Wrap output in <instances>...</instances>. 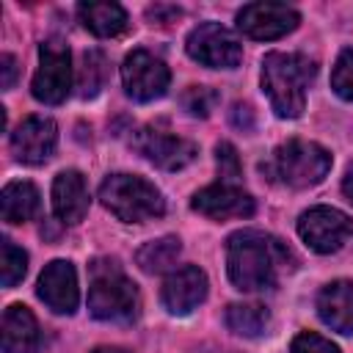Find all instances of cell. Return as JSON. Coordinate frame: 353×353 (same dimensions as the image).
Masks as SVG:
<instances>
[{
	"label": "cell",
	"instance_id": "6da1fadb",
	"mask_svg": "<svg viewBox=\"0 0 353 353\" xmlns=\"http://www.w3.org/2000/svg\"><path fill=\"white\" fill-rule=\"evenodd\" d=\"M290 262V251L273 234L243 229L226 243V270L237 290L259 292L276 287L281 270Z\"/></svg>",
	"mask_w": 353,
	"mask_h": 353
},
{
	"label": "cell",
	"instance_id": "7a4b0ae2",
	"mask_svg": "<svg viewBox=\"0 0 353 353\" xmlns=\"http://www.w3.org/2000/svg\"><path fill=\"white\" fill-rule=\"evenodd\" d=\"M314 63L295 52H270L262 61V88L281 119H295L306 108V85Z\"/></svg>",
	"mask_w": 353,
	"mask_h": 353
},
{
	"label": "cell",
	"instance_id": "3957f363",
	"mask_svg": "<svg viewBox=\"0 0 353 353\" xmlns=\"http://www.w3.org/2000/svg\"><path fill=\"white\" fill-rule=\"evenodd\" d=\"M138 290L121 273L113 259H97L91 265V287H88V309L97 320L127 323L138 314Z\"/></svg>",
	"mask_w": 353,
	"mask_h": 353
},
{
	"label": "cell",
	"instance_id": "277c9868",
	"mask_svg": "<svg viewBox=\"0 0 353 353\" xmlns=\"http://www.w3.org/2000/svg\"><path fill=\"white\" fill-rule=\"evenodd\" d=\"M99 199L124 223H143L165 212L160 190L135 174H110L99 188Z\"/></svg>",
	"mask_w": 353,
	"mask_h": 353
},
{
	"label": "cell",
	"instance_id": "5b68a950",
	"mask_svg": "<svg viewBox=\"0 0 353 353\" xmlns=\"http://www.w3.org/2000/svg\"><path fill=\"white\" fill-rule=\"evenodd\" d=\"M331 168V154L320 143L312 141H287L276 146L270 163H262V171H268L273 179L290 188H309L317 185Z\"/></svg>",
	"mask_w": 353,
	"mask_h": 353
},
{
	"label": "cell",
	"instance_id": "8992f818",
	"mask_svg": "<svg viewBox=\"0 0 353 353\" xmlns=\"http://www.w3.org/2000/svg\"><path fill=\"white\" fill-rule=\"evenodd\" d=\"M72 88V58L69 47L58 39H50L39 47V69L33 74L30 91L44 105H58Z\"/></svg>",
	"mask_w": 353,
	"mask_h": 353
},
{
	"label": "cell",
	"instance_id": "52a82bcc",
	"mask_svg": "<svg viewBox=\"0 0 353 353\" xmlns=\"http://www.w3.org/2000/svg\"><path fill=\"white\" fill-rule=\"evenodd\" d=\"M185 50L193 61L210 69H234L243 58L237 36L218 22H201L199 28H193L185 41Z\"/></svg>",
	"mask_w": 353,
	"mask_h": 353
},
{
	"label": "cell",
	"instance_id": "ba28073f",
	"mask_svg": "<svg viewBox=\"0 0 353 353\" xmlns=\"http://www.w3.org/2000/svg\"><path fill=\"white\" fill-rule=\"evenodd\" d=\"M298 234L312 251L331 254L347 243V237L353 234V221L342 210L312 207L298 218Z\"/></svg>",
	"mask_w": 353,
	"mask_h": 353
},
{
	"label": "cell",
	"instance_id": "9c48e42d",
	"mask_svg": "<svg viewBox=\"0 0 353 353\" xmlns=\"http://www.w3.org/2000/svg\"><path fill=\"white\" fill-rule=\"evenodd\" d=\"M132 146L157 168L163 171H179L196 160V143L188 138H179L160 127H141L132 135Z\"/></svg>",
	"mask_w": 353,
	"mask_h": 353
},
{
	"label": "cell",
	"instance_id": "30bf717a",
	"mask_svg": "<svg viewBox=\"0 0 353 353\" xmlns=\"http://www.w3.org/2000/svg\"><path fill=\"white\" fill-rule=\"evenodd\" d=\"M168 80H171L168 66L146 50H132L121 63L124 91L138 102H149V99L163 97L168 88Z\"/></svg>",
	"mask_w": 353,
	"mask_h": 353
},
{
	"label": "cell",
	"instance_id": "8fae6325",
	"mask_svg": "<svg viewBox=\"0 0 353 353\" xmlns=\"http://www.w3.org/2000/svg\"><path fill=\"white\" fill-rule=\"evenodd\" d=\"M295 25H298V11L284 3H248L237 14V28L248 39H259V41L281 39L284 33L295 30Z\"/></svg>",
	"mask_w": 353,
	"mask_h": 353
},
{
	"label": "cell",
	"instance_id": "7c38bea8",
	"mask_svg": "<svg viewBox=\"0 0 353 353\" xmlns=\"http://www.w3.org/2000/svg\"><path fill=\"white\" fill-rule=\"evenodd\" d=\"M58 143V127L47 116H28L19 121V127L11 132V152L17 160L28 165H39L50 160Z\"/></svg>",
	"mask_w": 353,
	"mask_h": 353
},
{
	"label": "cell",
	"instance_id": "4fadbf2b",
	"mask_svg": "<svg viewBox=\"0 0 353 353\" xmlns=\"http://www.w3.org/2000/svg\"><path fill=\"white\" fill-rule=\"evenodd\" d=\"M190 207L196 212H201L204 218H212V221L254 215V199L243 188H237L232 182H218V185H210V188L199 190L193 196Z\"/></svg>",
	"mask_w": 353,
	"mask_h": 353
},
{
	"label": "cell",
	"instance_id": "5bb4252c",
	"mask_svg": "<svg viewBox=\"0 0 353 353\" xmlns=\"http://www.w3.org/2000/svg\"><path fill=\"white\" fill-rule=\"evenodd\" d=\"M39 298L58 314H72L80 301L74 265L66 259H52L39 276Z\"/></svg>",
	"mask_w": 353,
	"mask_h": 353
},
{
	"label": "cell",
	"instance_id": "9a60e30c",
	"mask_svg": "<svg viewBox=\"0 0 353 353\" xmlns=\"http://www.w3.org/2000/svg\"><path fill=\"white\" fill-rule=\"evenodd\" d=\"M207 298V276L196 265L176 268L163 284V303L171 314H188Z\"/></svg>",
	"mask_w": 353,
	"mask_h": 353
},
{
	"label": "cell",
	"instance_id": "2e32d148",
	"mask_svg": "<svg viewBox=\"0 0 353 353\" xmlns=\"http://www.w3.org/2000/svg\"><path fill=\"white\" fill-rule=\"evenodd\" d=\"M52 210L61 223H80L88 212V188L80 171H61L52 182Z\"/></svg>",
	"mask_w": 353,
	"mask_h": 353
},
{
	"label": "cell",
	"instance_id": "e0dca14e",
	"mask_svg": "<svg viewBox=\"0 0 353 353\" xmlns=\"http://www.w3.org/2000/svg\"><path fill=\"white\" fill-rule=\"evenodd\" d=\"M41 331L33 312L22 303H11L3 312V353H36Z\"/></svg>",
	"mask_w": 353,
	"mask_h": 353
},
{
	"label": "cell",
	"instance_id": "ac0fdd59",
	"mask_svg": "<svg viewBox=\"0 0 353 353\" xmlns=\"http://www.w3.org/2000/svg\"><path fill=\"white\" fill-rule=\"evenodd\" d=\"M317 314L339 334H353V281H331L317 295Z\"/></svg>",
	"mask_w": 353,
	"mask_h": 353
},
{
	"label": "cell",
	"instance_id": "d6986e66",
	"mask_svg": "<svg viewBox=\"0 0 353 353\" xmlns=\"http://www.w3.org/2000/svg\"><path fill=\"white\" fill-rule=\"evenodd\" d=\"M77 14H80V22L94 36H102V39L119 36L127 28V11L119 3H80Z\"/></svg>",
	"mask_w": 353,
	"mask_h": 353
},
{
	"label": "cell",
	"instance_id": "ffe728a7",
	"mask_svg": "<svg viewBox=\"0 0 353 353\" xmlns=\"http://www.w3.org/2000/svg\"><path fill=\"white\" fill-rule=\"evenodd\" d=\"M0 210L3 221L8 223H25L39 212V190L33 182H8L0 193Z\"/></svg>",
	"mask_w": 353,
	"mask_h": 353
},
{
	"label": "cell",
	"instance_id": "44dd1931",
	"mask_svg": "<svg viewBox=\"0 0 353 353\" xmlns=\"http://www.w3.org/2000/svg\"><path fill=\"white\" fill-rule=\"evenodd\" d=\"M179 251H182V245L176 237H157L138 248L135 262L141 265L143 273H163L176 262Z\"/></svg>",
	"mask_w": 353,
	"mask_h": 353
},
{
	"label": "cell",
	"instance_id": "7402d4cb",
	"mask_svg": "<svg viewBox=\"0 0 353 353\" xmlns=\"http://www.w3.org/2000/svg\"><path fill=\"white\" fill-rule=\"evenodd\" d=\"M270 323V314L265 306H256V303H232L226 309V325L234 331V334H243V336H259Z\"/></svg>",
	"mask_w": 353,
	"mask_h": 353
},
{
	"label": "cell",
	"instance_id": "603a6c76",
	"mask_svg": "<svg viewBox=\"0 0 353 353\" xmlns=\"http://www.w3.org/2000/svg\"><path fill=\"white\" fill-rule=\"evenodd\" d=\"M105 77H108V61H105V55L97 52V50L83 52V66H80V77H77L80 97L83 99L97 97L99 88L105 85Z\"/></svg>",
	"mask_w": 353,
	"mask_h": 353
},
{
	"label": "cell",
	"instance_id": "cb8c5ba5",
	"mask_svg": "<svg viewBox=\"0 0 353 353\" xmlns=\"http://www.w3.org/2000/svg\"><path fill=\"white\" fill-rule=\"evenodd\" d=\"M28 270V254L14 245L11 240H3V254H0V279H3V287H14L17 281H22Z\"/></svg>",
	"mask_w": 353,
	"mask_h": 353
},
{
	"label": "cell",
	"instance_id": "d4e9b609",
	"mask_svg": "<svg viewBox=\"0 0 353 353\" xmlns=\"http://www.w3.org/2000/svg\"><path fill=\"white\" fill-rule=\"evenodd\" d=\"M331 88L342 99H353V50H342L334 72H331Z\"/></svg>",
	"mask_w": 353,
	"mask_h": 353
},
{
	"label": "cell",
	"instance_id": "484cf974",
	"mask_svg": "<svg viewBox=\"0 0 353 353\" xmlns=\"http://www.w3.org/2000/svg\"><path fill=\"white\" fill-rule=\"evenodd\" d=\"M182 105L190 116H210V110H215L218 105V94L207 85H190L182 94Z\"/></svg>",
	"mask_w": 353,
	"mask_h": 353
},
{
	"label": "cell",
	"instance_id": "4316f807",
	"mask_svg": "<svg viewBox=\"0 0 353 353\" xmlns=\"http://www.w3.org/2000/svg\"><path fill=\"white\" fill-rule=\"evenodd\" d=\"M290 353H339V347H336L331 339L306 331V334H298V336L292 339Z\"/></svg>",
	"mask_w": 353,
	"mask_h": 353
},
{
	"label": "cell",
	"instance_id": "83f0119b",
	"mask_svg": "<svg viewBox=\"0 0 353 353\" xmlns=\"http://www.w3.org/2000/svg\"><path fill=\"white\" fill-rule=\"evenodd\" d=\"M215 160H218V171H221V179L223 182H232L240 176V157H237V149L232 143H218L215 146Z\"/></svg>",
	"mask_w": 353,
	"mask_h": 353
},
{
	"label": "cell",
	"instance_id": "f1b7e54d",
	"mask_svg": "<svg viewBox=\"0 0 353 353\" xmlns=\"http://www.w3.org/2000/svg\"><path fill=\"white\" fill-rule=\"evenodd\" d=\"M179 14H182V11H179L176 6H160V3H157V6H152V8L146 11V17H149L152 22H160V25H168V22H174Z\"/></svg>",
	"mask_w": 353,
	"mask_h": 353
},
{
	"label": "cell",
	"instance_id": "f546056e",
	"mask_svg": "<svg viewBox=\"0 0 353 353\" xmlns=\"http://www.w3.org/2000/svg\"><path fill=\"white\" fill-rule=\"evenodd\" d=\"M0 72H3L0 85H3V88H11V85H14V77H17V58L6 52V55L0 58Z\"/></svg>",
	"mask_w": 353,
	"mask_h": 353
},
{
	"label": "cell",
	"instance_id": "4dcf8cb0",
	"mask_svg": "<svg viewBox=\"0 0 353 353\" xmlns=\"http://www.w3.org/2000/svg\"><path fill=\"white\" fill-rule=\"evenodd\" d=\"M232 121H234V127H240V130H251V127H254L251 108H248V105H234V110H232Z\"/></svg>",
	"mask_w": 353,
	"mask_h": 353
},
{
	"label": "cell",
	"instance_id": "1f68e13d",
	"mask_svg": "<svg viewBox=\"0 0 353 353\" xmlns=\"http://www.w3.org/2000/svg\"><path fill=\"white\" fill-rule=\"evenodd\" d=\"M342 193L347 196V201H353V163L347 165L345 171V179H342Z\"/></svg>",
	"mask_w": 353,
	"mask_h": 353
},
{
	"label": "cell",
	"instance_id": "d6a6232c",
	"mask_svg": "<svg viewBox=\"0 0 353 353\" xmlns=\"http://www.w3.org/2000/svg\"><path fill=\"white\" fill-rule=\"evenodd\" d=\"M91 353H130L124 347H116V345H102V347H94Z\"/></svg>",
	"mask_w": 353,
	"mask_h": 353
}]
</instances>
